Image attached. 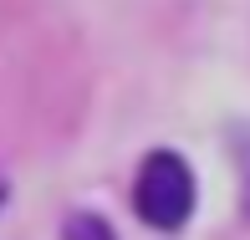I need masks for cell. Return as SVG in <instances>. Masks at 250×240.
Segmentation results:
<instances>
[{"label":"cell","mask_w":250,"mask_h":240,"mask_svg":"<svg viewBox=\"0 0 250 240\" xmlns=\"http://www.w3.org/2000/svg\"><path fill=\"white\" fill-rule=\"evenodd\" d=\"M133 210L153 230H179L194 215V174H189V164L179 153H168V148L148 153L138 169V184H133Z\"/></svg>","instance_id":"cell-1"},{"label":"cell","mask_w":250,"mask_h":240,"mask_svg":"<svg viewBox=\"0 0 250 240\" xmlns=\"http://www.w3.org/2000/svg\"><path fill=\"white\" fill-rule=\"evenodd\" d=\"M66 240H118L107 230V220H97V215H72L66 220Z\"/></svg>","instance_id":"cell-2"}]
</instances>
